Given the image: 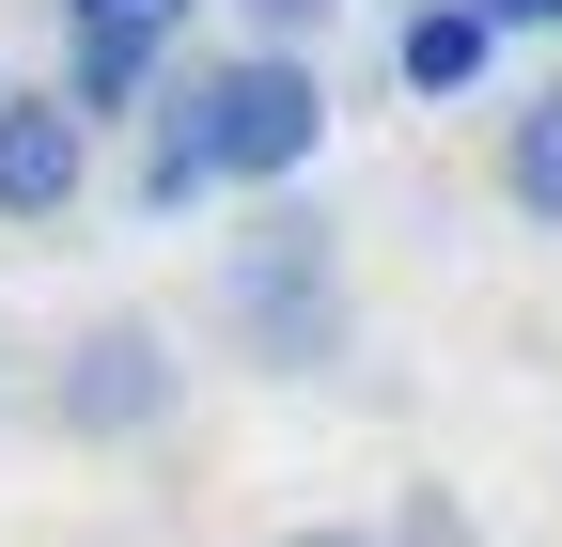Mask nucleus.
<instances>
[{"label":"nucleus","mask_w":562,"mask_h":547,"mask_svg":"<svg viewBox=\"0 0 562 547\" xmlns=\"http://www.w3.org/2000/svg\"><path fill=\"white\" fill-rule=\"evenodd\" d=\"M391 16H406V0H391Z\"/></svg>","instance_id":"nucleus-14"},{"label":"nucleus","mask_w":562,"mask_h":547,"mask_svg":"<svg viewBox=\"0 0 562 547\" xmlns=\"http://www.w3.org/2000/svg\"><path fill=\"white\" fill-rule=\"evenodd\" d=\"M140 203H157V220H188V203H203V172H188L172 142H140Z\"/></svg>","instance_id":"nucleus-10"},{"label":"nucleus","mask_w":562,"mask_h":547,"mask_svg":"<svg viewBox=\"0 0 562 547\" xmlns=\"http://www.w3.org/2000/svg\"><path fill=\"white\" fill-rule=\"evenodd\" d=\"M220 328L250 376H328L344 345H360V298H344V235L313 220L297 188L250 203V220L220 235Z\"/></svg>","instance_id":"nucleus-2"},{"label":"nucleus","mask_w":562,"mask_h":547,"mask_svg":"<svg viewBox=\"0 0 562 547\" xmlns=\"http://www.w3.org/2000/svg\"><path fill=\"white\" fill-rule=\"evenodd\" d=\"M94 188V125L79 110H63V79H16V94H0V220H63V203H79Z\"/></svg>","instance_id":"nucleus-4"},{"label":"nucleus","mask_w":562,"mask_h":547,"mask_svg":"<svg viewBox=\"0 0 562 547\" xmlns=\"http://www.w3.org/2000/svg\"><path fill=\"white\" fill-rule=\"evenodd\" d=\"M391 79H406L422 110L484 94V79H501V32H484V0H406V16H391Z\"/></svg>","instance_id":"nucleus-6"},{"label":"nucleus","mask_w":562,"mask_h":547,"mask_svg":"<svg viewBox=\"0 0 562 547\" xmlns=\"http://www.w3.org/2000/svg\"><path fill=\"white\" fill-rule=\"evenodd\" d=\"M484 172H501V203H516L531 235H562V79H531L501 110V157H484Z\"/></svg>","instance_id":"nucleus-7"},{"label":"nucleus","mask_w":562,"mask_h":547,"mask_svg":"<svg viewBox=\"0 0 562 547\" xmlns=\"http://www.w3.org/2000/svg\"><path fill=\"white\" fill-rule=\"evenodd\" d=\"M391 547H484V532H469L453 485H406V501H391Z\"/></svg>","instance_id":"nucleus-9"},{"label":"nucleus","mask_w":562,"mask_h":547,"mask_svg":"<svg viewBox=\"0 0 562 547\" xmlns=\"http://www.w3.org/2000/svg\"><path fill=\"white\" fill-rule=\"evenodd\" d=\"M328 16H344V0H235V47H297V63H313Z\"/></svg>","instance_id":"nucleus-8"},{"label":"nucleus","mask_w":562,"mask_h":547,"mask_svg":"<svg viewBox=\"0 0 562 547\" xmlns=\"http://www.w3.org/2000/svg\"><path fill=\"white\" fill-rule=\"evenodd\" d=\"M0 94H16V79H0Z\"/></svg>","instance_id":"nucleus-15"},{"label":"nucleus","mask_w":562,"mask_h":547,"mask_svg":"<svg viewBox=\"0 0 562 547\" xmlns=\"http://www.w3.org/2000/svg\"><path fill=\"white\" fill-rule=\"evenodd\" d=\"M172 47H188V0H157V16H110V32H63V110L79 125H125L172 94Z\"/></svg>","instance_id":"nucleus-5"},{"label":"nucleus","mask_w":562,"mask_h":547,"mask_svg":"<svg viewBox=\"0 0 562 547\" xmlns=\"http://www.w3.org/2000/svg\"><path fill=\"white\" fill-rule=\"evenodd\" d=\"M172 406H188V360H172V328H157V313H94L79 345L47 360V423H63V438H94V454L157 438Z\"/></svg>","instance_id":"nucleus-3"},{"label":"nucleus","mask_w":562,"mask_h":547,"mask_svg":"<svg viewBox=\"0 0 562 547\" xmlns=\"http://www.w3.org/2000/svg\"><path fill=\"white\" fill-rule=\"evenodd\" d=\"M484 32H562V0H484Z\"/></svg>","instance_id":"nucleus-12"},{"label":"nucleus","mask_w":562,"mask_h":547,"mask_svg":"<svg viewBox=\"0 0 562 547\" xmlns=\"http://www.w3.org/2000/svg\"><path fill=\"white\" fill-rule=\"evenodd\" d=\"M110 16H157V0H63V32H110Z\"/></svg>","instance_id":"nucleus-13"},{"label":"nucleus","mask_w":562,"mask_h":547,"mask_svg":"<svg viewBox=\"0 0 562 547\" xmlns=\"http://www.w3.org/2000/svg\"><path fill=\"white\" fill-rule=\"evenodd\" d=\"M266 547H391V532H344V516H297V532H266Z\"/></svg>","instance_id":"nucleus-11"},{"label":"nucleus","mask_w":562,"mask_h":547,"mask_svg":"<svg viewBox=\"0 0 562 547\" xmlns=\"http://www.w3.org/2000/svg\"><path fill=\"white\" fill-rule=\"evenodd\" d=\"M157 142H172L203 188H250V203H281V188L328 157V79H313L297 47H203V63H172Z\"/></svg>","instance_id":"nucleus-1"}]
</instances>
